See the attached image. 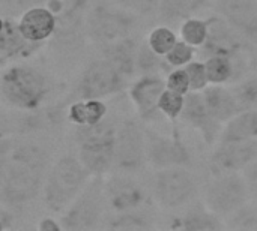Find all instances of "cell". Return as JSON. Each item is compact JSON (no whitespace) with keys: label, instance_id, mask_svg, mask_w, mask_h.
Returning <instances> with one entry per match:
<instances>
[{"label":"cell","instance_id":"1","mask_svg":"<svg viewBox=\"0 0 257 231\" xmlns=\"http://www.w3.org/2000/svg\"><path fill=\"white\" fill-rule=\"evenodd\" d=\"M48 159V153L38 144L20 143L6 147L2 143V204L12 209L30 203L44 188Z\"/></svg>","mask_w":257,"mask_h":231},{"label":"cell","instance_id":"2","mask_svg":"<svg viewBox=\"0 0 257 231\" xmlns=\"http://www.w3.org/2000/svg\"><path fill=\"white\" fill-rule=\"evenodd\" d=\"M90 177V171L83 165L80 158L72 155L59 158L50 167L42 188V198L47 209L53 213H63L84 189Z\"/></svg>","mask_w":257,"mask_h":231},{"label":"cell","instance_id":"3","mask_svg":"<svg viewBox=\"0 0 257 231\" xmlns=\"http://www.w3.org/2000/svg\"><path fill=\"white\" fill-rule=\"evenodd\" d=\"M78 158L92 176H104L114 168L117 129L107 117L95 125L75 126Z\"/></svg>","mask_w":257,"mask_h":231},{"label":"cell","instance_id":"4","mask_svg":"<svg viewBox=\"0 0 257 231\" xmlns=\"http://www.w3.org/2000/svg\"><path fill=\"white\" fill-rule=\"evenodd\" d=\"M0 92L8 105L21 111L39 108L48 93V83L42 72L24 65L15 63L3 69Z\"/></svg>","mask_w":257,"mask_h":231},{"label":"cell","instance_id":"5","mask_svg":"<svg viewBox=\"0 0 257 231\" xmlns=\"http://www.w3.org/2000/svg\"><path fill=\"white\" fill-rule=\"evenodd\" d=\"M105 206H108L105 197V180L102 176H92L69 207L60 213L62 228L68 231L98 228L104 221Z\"/></svg>","mask_w":257,"mask_h":231},{"label":"cell","instance_id":"6","mask_svg":"<svg viewBox=\"0 0 257 231\" xmlns=\"http://www.w3.org/2000/svg\"><path fill=\"white\" fill-rule=\"evenodd\" d=\"M134 26L136 17L130 9L114 3L95 5L86 15V35L101 47L131 36Z\"/></svg>","mask_w":257,"mask_h":231},{"label":"cell","instance_id":"7","mask_svg":"<svg viewBox=\"0 0 257 231\" xmlns=\"http://www.w3.org/2000/svg\"><path fill=\"white\" fill-rule=\"evenodd\" d=\"M250 200L247 182L239 173L217 174L206 188L205 204L220 218H229Z\"/></svg>","mask_w":257,"mask_h":231},{"label":"cell","instance_id":"8","mask_svg":"<svg viewBox=\"0 0 257 231\" xmlns=\"http://www.w3.org/2000/svg\"><path fill=\"white\" fill-rule=\"evenodd\" d=\"M154 192L163 209H179L197 195V182L185 167L161 168L154 179Z\"/></svg>","mask_w":257,"mask_h":231},{"label":"cell","instance_id":"9","mask_svg":"<svg viewBox=\"0 0 257 231\" xmlns=\"http://www.w3.org/2000/svg\"><path fill=\"white\" fill-rule=\"evenodd\" d=\"M125 86V75L101 57L90 62L81 72L77 83L80 99H102L119 93Z\"/></svg>","mask_w":257,"mask_h":231},{"label":"cell","instance_id":"10","mask_svg":"<svg viewBox=\"0 0 257 231\" xmlns=\"http://www.w3.org/2000/svg\"><path fill=\"white\" fill-rule=\"evenodd\" d=\"M146 161L145 131L134 120H125L117 128L114 170L123 174H133L140 171Z\"/></svg>","mask_w":257,"mask_h":231},{"label":"cell","instance_id":"11","mask_svg":"<svg viewBox=\"0 0 257 231\" xmlns=\"http://www.w3.org/2000/svg\"><path fill=\"white\" fill-rule=\"evenodd\" d=\"M208 39L200 47L206 57L209 56H224L235 62L247 63L244 59L245 38H242L224 18L214 15L208 18Z\"/></svg>","mask_w":257,"mask_h":231},{"label":"cell","instance_id":"12","mask_svg":"<svg viewBox=\"0 0 257 231\" xmlns=\"http://www.w3.org/2000/svg\"><path fill=\"white\" fill-rule=\"evenodd\" d=\"M148 161L158 170L169 167H187L191 155L187 146L175 137H163L151 129H145Z\"/></svg>","mask_w":257,"mask_h":231},{"label":"cell","instance_id":"13","mask_svg":"<svg viewBox=\"0 0 257 231\" xmlns=\"http://www.w3.org/2000/svg\"><path fill=\"white\" fill-rule=\"evenodd\" d=\"M257 159V140L218 143L209 159V168L214 176L244 171Z\"/></svg>","mask_w":257,"mask_h":231},{"label":"cell","instance_id":"14","mask_svg":"<svg viewBox=\"0 0 257 231\" xmlns=\"http://www.w3.org/2000/svg\"><path fill=\"white\" fill-rule=\"evenodd\" d=\"M184 122L200 132L208 146H214L221 137V123L209 113L202 92H188L185 95V105L181 114Z\"/></svg>","mask_w":257,"mask_h":231},{"label":"cell","instance_id":"15","mask_svg":"<svg viewBox=\"0 0 257 231\" xmlns=\"http://www.w3.org/2000/svg\"><path fill=\"white\" fill-rule=\"evenodd\" d=\"M105 197L107 204L114 213L139 210L148 200L145 188L126 176H113L107 179Z\"/></svg>","mask_w":257,"mask_h":231},{"label":"cell","instance_id":"16","mask_svg":"<svg viewBox=\"0 0 257 231\" xmlns=\"http://www.w3.org/2000/svg\"><path fill=\"white\" fill-rule=\"evenodd\" d=\"M166 89V80L160 74H143L133 83L130 87V98L143 120H152L161 114L158 102Z\"/></svg>","mask_w":257,"mask_h":231},{"label":"cell","instance_id":"17","mask_svg":"<svg viewBox=\"0 0 257 231\" xmlns=\"http://www.w3.org/2000/svg\"><path fill=\"white\" fill-rule=\"evenodd\" d=\"M217 12L242 38L247 41H257L256 0H218Z\"/></svg>","mask_w":257,"mask_h":231},{"label":"cell","instance_id":"18","mask_svg":"<svg viewBox=\"0 0 257 231\" xmlns=\"http://www.w3.org/2000/svg\"><path fill=\"white\" fill-rule=\"evenodd\" d=\"M42 44L29 41L20 30L18 20L11 17H2L0 24V60L6 63L8 60L26 59L32 56Z\"/></svg>","mask_w":257,"mask_h":231},{"label":"cell","instance_id":"19","mask_svg":"<svg viewBox=\"0 0 257 231\" xmlns=\"http://www.w3.org/2000/svg\"><path fill=\"white\" fill-rule=\"evenodd\" d=\"M21 33L32 42L44 44L51 39L57 27V15L47 5L35 6L18 18Z\"/></svg>","mask_w":257,"mask_h":231},{"label":"cell","instance_id":"20","mask_svg":"<svg viewBox=\"0 0 257 231\" xmlns=\"http://www.w3.org/2000/svg\"><path fill=\"white\" fill-rule=\"evenodd\" d=\"M202 95L209 113L221 125L227 123L238 113H241V107L233 90L224 87V84H209Z\"/></svg>","mask_w":257,"mask_h":231},{"label":"cell","instance_id":"21","mask_svg":"<svg viewBox=\"0 0 257 231\" xmlns=\"http://www.w3.org/2000/svg\"><path fill=\"white\" fill-rule=\"evenodd\" d=\"M137 51L139 45L134 38L128 36L117 42L102 47V57L114 65L125 77L131 75L137 68Z\"/></svg>","mask_w":257,"mask_h":231},{"label":"cell","instance_id":"22","mask_svg":"<svg viewBox=\"0 0 257 231\" xmlns=\"http://www.w3.org/2000/svg\"><path fill=\"white\" fill-rule=\"evenodd\" d=\"M257 140V110H244L224 123L218 143Z\"/></svg>","mask_w":257,"mask_h":231},{"label":"cell","instance_id":"23","mask_svg":"<svg viewBox=\"0 0 257 231\" xmlns=\"http://www.w3.org/2000/svg\"><path fill=\"white\" fill-rule=\"evenodd\" d=\"M205 66L209 84H227L244 77L247 63L235 62L224 56H209L205 60Z\"/></svg>","mask_w":257,"mask_h":231},{"label":"cell","instance_id":"24","mask_svg":"<svg viewBox=\"0 0 257 231\" xmlns=\"http://www.w3.org/2000/svg\"><path fill=\"white\" fill-rule=\"evenodd\" d=\"M107 117V105L101 99H78L68 110V119L75 126L95 125Z\"/></svg>","mask_w":257,"mask_h":231},{"label":"cell","instance_id":"25","mask_svg":"<svg viewBox=\"0 0 257 231\" xmlns=\"http://www.w3.org/2000/svg\"><path fill=\"white\" fill-rule=\"evenodd\" d=\"M206 3V0H161L157 12L163 21L178 23L194 17Z\"/></svg>","mask_w":257,"mask_h":231},{"label":"cell","instance_id":"26","mask_svg":"<svg viewBox=\"0 0 257 231\" xmlns=\"http://www.w3.org/2000/svg\"><path fill=\"white\" fill-rule=\"evenodd\" d=\"M175 228L187 231H202V230H221L224 228V224H221V219L218 215H215L208 207H193L188 210L179 222L175 225Z\"/></svg>","mask_w":257,"mask_h":231},{"label":"cell","instance_id":"27","mask_svg":"<svg viewBox=\"0 0 257 231\" xmlns=\"http://www.w3.org/2000/svg\"><path fill=\"white\" fill-rule=\"evenodd\" d=\"M102 227L108 230H151L154 228V224L148 215L134 210L116 213L114 216L104 219Z\"/></svg>","mask_w":257,"mask_h":231},{"label":"cell","instance_id":"28","mask_svg":"<svg viewBox=\"0 0 257 231\" xmlns=\"http://www.w3.org/2000/svg\"><path fill=\"white\" fill-rule=\"evenodd\" d=\"M208 20H202L197 17H191L185 21H182L181 26V39L193 45L194 48H200L206 39H208Z\"/></svg>","mask_w":257,"mask_h":231},{"label":"cell","instance_id":"29","mask_svg":"<svg viewBox=\"0 0 257 231\" xmlns=\"http://www.w3.org/2000/svg\"><path fill=\"white\" fill-rule=\"evenodd\" d=\"M148 44L149 47L161 57H166L167 53L175 47V44L178 42V38L175 35V32L167 27V26H160L151 30V33L148 35Z\"/></svg>","mask_w":257,"mask_h":231},{"label":"cell","instance_id":"30","mask_svg":"<svg viewBox=\"0 0 257 231\" xmlns=\"http://www.w3.org/2000/svg\"><path fill=\"white\" fill-rule=\"evenodd\" d=\"M241 111L244 110H257V75H251L239 80L238 84L232 87Z\"/></svg>","mask_w":257,"mask_h":231},{"label":"cell","instance_id":"31","mask_svg":"<svg viewBox=\"0 0 257 231\" xmlns=\"http://www.w3.org/2000/svg\"><path fill=\"white\" fill-rule=\"evenodd\" d=\"M184 105H185V95L175 92L172 89H166L158 102V108H160L161 114L170 120L181 117V114L184 111Z\"/></svg>","mask_w":257,"mask_h":231},{"label":"cell","instance_id":"32","mask_svg":"<svg viewBox=\"0 0 257 231\" xmlns=\"http://www.w3.org/2000/svg\"><path fill=\"white\" fill-rule=\"evenodd\" d=\"M227 227L233 230L257 231V203L256 204L247 203L239 210H236L232 216H229Z\"/></svg>","mask_w":257,"mask_h":231},{"label":"cell","instance_id":"33","mask_svg":"<svg viewBox=\"0 0 257 231\" xmlns=\"http://www.w3.org/2000/svg\"><path fill=\"white\" fill-rule=\"evenodd\" d=\"M161 56H158L146 42L139 45V51H137V68L139 71H142L143 74H158V71L161 69Z\"/></svg>","mask_w":257,"mask_h":231},{"label":"cell","instance_id":"34","mask_svg":"<svg viewBox=\"0 0 257 231\" xmlns=\"http://www.w3.org/2000/svg\"><path fill=\"white\" fill-rule=\"evenodd\" d=\"M193 57H194V47L181 39L175 44V47L167 53L164 59L172 68H184L185 65L193 62Z\"/></svg>","mask_w":257,"mask_h":231},{"label":"cell","instance_id":"35","mask_svg":"<svg viewBox=\"0 0 257 231\" xmlns=\"http://www.w3.org/2000/svg\"><path fill=\"white\" fill-rule=\"evenodd\" d=\"M48 0H0L2 5V17H11L18 20L24 12L35 6L47 5Z\"/></svg>","mask_w":257,"mask_h":231},{"label":"cell","instance_id":"36","mask_svg":"<svg viewBox=\"0 0 257 231\" xmlns=\"http://www.w3.org/2000/svg\"><path fill=\"white\" fill-rule=\"evenodd\" d=\"M184 68L188 74L193 92H203L209 86V78H208L206 66L203 62H194L193 60L188 65H185Z\"/></svg>","mask_w":257,"mask_h":231},{"label":"cell","instance_id":"37","mask_svg":"<svg viewBox=\"0 0 257 231\" xmlns=\"http://www.w3.org/2000/svg\"><path fill=\"white\" fill-rule=\"evenodd\" d=\"M166 84H167V89H172L182 95H187L188 92H191V84H190V78H188L185 68H175L172 72H169L166 78Z\"/></svg>","mask_w":257,"mask_h":231},{"label":"cell","instance_id":"38","mask_svg":"<svg viewBox=\"0 0 257 231\" xmlns=\"http://www.w3.org/2000/svg\"><path fill=\"white\" fill-rule=\"evenodd\" d=\"M242 176L247 182L248 191H250V197L257 203V159L253 161L244 171Z\"/></svg>","mask_w":257,"mask_h":231},{"label":"cell","instance_id":"39","mask_svg":"<svg viewBox=\"0 0 257 231\" xmlns=\"http://www.w3.org/2000/svg\"><path fill=\"white\" fill-rule=\"evenodd\" d=\"M38 230L39 231H57L63 230L60 221H56L53 218H42L38 224Z\"/></svg>","mask_w":257,"mask_h":231},{"label":"cell","instance_id":"40","mask_svg":"<svg viewBox=\"0 0 257 231\" xmlns=\"http://www.w3.org/2000/svg\"><path fill=\"white\" fill-rule=\"evenodd\" d=\"M161 0H139V11L142 14H152L158 11Z\"/></svg>","mask_w":257,"mask_h":231},{"label":"cell","instance_id":"41","mask_svg":"<svg viewBox=\"0 0 257 231\" xmlns=\"http://www.w3.org/2000/svg\"><path fill=\"white\" fill-rule=\"evenodd\" d=\"M108 2L126 9H139V0H108Z\"/></svg>","mask_w":257,"mask_h":231},{"label":"cell","instance_id":"42","mask_svg":"<svg viewBox=\"0 0 257 231\" xmlns=\"http://www.w3.org/2000/svg\"><path fill=\"white\" fill-rule=\"evenodd\" d=\"M63 3H65V5H68V6H72V8L81 9V11H84V12H86V9H87V6H89L90 0H63Z\"/></svg>","mask_w":257,"mask_h":231},{"label":"cell","instance_id":"43","mask_svg":"<svg viewBox=\"0 0 257 231\" xmlns=\"http://www.w3.org/2000/svg\"><path fill=\"white\" fill-rule=\"evenodd\" d=\"M251 66H253V69L257 72V51L256 54L253 56V60H251Z\"/></svg>","mask_w":257,"mask_h":231}]
</instances>
